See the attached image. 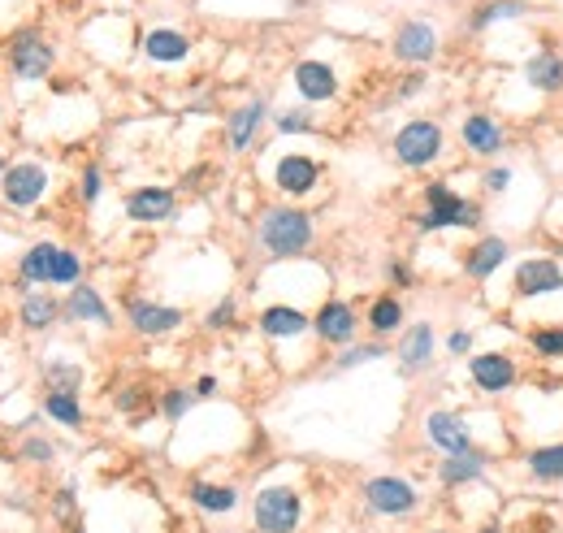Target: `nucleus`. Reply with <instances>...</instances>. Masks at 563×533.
Returning <instances> with one entry per match:
<instances>
[{
  "label": "nucleus",
  "mask_w": 563,
  "mask_h": 533,
  "mask_svg": "<svg viewBox=\"0 0 563 533\" xmlns=\"http://www.w3.org/2000/svg\"><path fill=\"white\" fill-rule=\"evenodd\" d=\"M143 52H148V61H156V66H174V61H186L191 39L178 27H152L143 35Z\"/></svg>",
  "instance_id": "obj_8"
},
{
  "label": "nucleus",
  "mask_w": 563,
  "mask_h": 533,
  "mask_svg": "<svg viewBox=\"0 0 563 533\" xmlns=\"http://www.w3.org/2000/svg\"><path fill=\"white\" fill-rule=\"evenodd\" d=\"M398 321H403V308H398V300H377L373 304V313H368V325L377 334H390V330H398Z\"/></svg>",
  "instance_id": "obj_32"
},
{
  "label": "nucleus",
  "mask_w": 563,
  "mask_h": 533,
  "mask_svg": "<svg viewBox=\"0 0 563 533\" xmlns=\"http://www.w3.org/2000/svg\"><path fill=\"white\" fill-rule=\"evenodd\" d=\"M529 83L542 87V91H559L563 87V61L555 52H537L529 61Z\"/></svg>",
  "instance_id": "obj_27"
},
{
  "label": "nucleus",
  "mask_w": 563,
  "mask_h": 533,
  "mask_svg": "<svg viewBox=\"0 0 563 533\" xmlns=\"http://www.w3.org/2000/svg\"><path fill=\"white\" fill-rule=\"evenodd\" d=\"M425 200H430V213L420 217L425 230H438V226H477L481 221L477 208L468 200H460L455 191H447L442 183H433L430 191H425Z\"/></svg>",
  "instance_id": "obj_5"
},
{
  "label": "nucleus",
  "mask_w": 563,
  "mask_h": 533,
  "mask_svg": "<svg viewBox=\"0 0 563 533\" xmlns=\"http://www.w3.org/2000/svg\"><path fill=\"white\" fill-rule=\"evenodd\" d=\"M217 390V378H199L196 382V395H213Z\"/></svg>",
  "instance_id": "obj_44"
},
{
  "label": "nucleus",
  "mask_w": 563,
  "mask_h": 533,
  "mask_svg": "<svg viewBox=\"0 0 563 533\" xmlns=\"http://www.w3.org/2000/svg\"><path fill=\"white\" fill-rule=\"evenodd\" d=\"M533 347H537V356H563V330L533 334Z\"/></svg>",
  "instance_id": "obj_35"
},
{
  "label": "nucleus",
  "mask_w": 563,
  "mask_h": 533,
  "mask_svg": "<svg viewBox=\"0 0 563 533\" xmlns=\"http://www.w3.org/2000/svg\"><path fill=\"white\" fill-rule=\"evenodd\" d=\"M52 256H57V248L52 243H35L27 256H22V265H17V282L22 286H39L52 278Z\"/></svg>",
  "instance_id": "obj_22"
},
{
  "label": "nucleus",
  "mask_w": 563,
  "mask_h": 533,
  "mask_svg": "<svg viewBox=\"0 0 563 533\" xmlns=\"http://www.w3.org/2000/svg\"><path fill=\"white\" fill-rule=\"evenodd\" d=\"M260 330H265L269 338H291V334H303V330H308V317H303L299 308L273 304V308H265V313H260Z\"/></svg>",
  "instance_id": "obj_21"
},
{
  "label": "nucleus",
  "mask_w": 563,
  "mask_h": 533,
  "mask_svg": "<svg viewBox=\"0 0 563 533\" xmlns=\"http://www.w3.org/2000/svg\"><path fill=\"white\" fill-rule=\"evenodd\" d=\"M438 152H442V126L438 122H408L395 134V156L403 165L420 169V165H430Z\"/></svg>",
  "instance_id": "obj_3"
},
{
  "label": "nucleus",
  "mask_w": 563,
  "mask_h": 533,
  "mask_svg": "<svg viewBox=\"0 0 563 533\" xmlns=\"http://www.w3.org/2000/svg\"><path fill=\"white\" fill-rule=\"evenodd\" d=\"M0 187H5V204L9 208H31V204L44 200V191H48V174L31 161H22V165H9L0 174Z\"/></svg>",
  "instance_id": "obj_6"
},
{
  "label": "nucleus",
  "mask_w": 563,
  "mask_h": 533,
  "mask_svg": "<svg viewBox=\"0 0 563 533\" xmlns=\"http://www.w3.org/2000/svg\"><path fill=\"white\" fill-rule=\"evenodd\" d=\"M525 9H529L525 0H494V5H485V9L473 17V27H477V31H485V27H494V22H503V17H520Z\"/></svg>",
  "instance_id": "obj_30"
},
{
  "label": "nucleus",
  "mask_w": 563,
  "mask_h": 533,
  "mask_svg": "<svg viewBox=\"0 0 563 533\" xmlns=\"http://www.w3.org/2000/svg\"><path fill=\"white\" fill-rule=\"evenodd\" d=\"M17 317H22L27 330H48L52 321L61 317V304L52 300V295H44V291H31V295L22 300V313H17Z\"/></svg>",
  "instance_id": "obj_23"
},
{
  "label": "nucleus",
  "mask_w": 563,
  "mask_h": 533,
  "mask_svg": "<svg viewBox=\"0 0 563 533\" xmlns=\"http://www.w3.org/2000/svg\"><path fill=\"white\" fill-rule=\"evenodd\" d=\"M503 261H507V243H503V239H485V243H477V251L468 256V278H490Z\"/></svg>",
  "instance_id": "obj_24"
},
{
  "label": "nucleus",
  "mask_w": 563,
  "mask_h": 533,
  "mask_svg": "<svg viewBox=\"0 0 563 533\" xmlns=\"http://www.w3.org/2000/svg\"><path fill=\"white\" fill-rule=\"evenodd\" d=\"M186 408H191V395H186V390H174V395L165 400V417H169V421H178Z\"/></svg>",
  "instance_id": "obj_37"
},
{
  "label": "nucleus",
  "mask_w": 563,
  "mask_h": 533,
  "mask_svg": "<svg viewBox=\"0 0 563 533\" xmlns=\"http://www.w3.org/2000/svg\"><path fill=\"white\" fill-rule=\"evenodd\" d=\"M260 122H265V101H248L239 104L230 113V126H226V139H230L234 152H248L256 131H260Z\"/></svg>",
  "instance_id": "obj_14"
},
{
  "label": "nucleus",
  "mask_w": 563,
  "mask_h": 533,
  "mask_svg": "<svg viewBox=\"0 0 563 533\" xmlns=\"http://www.w3.org/2000/svg\"><path fill=\"white\" fill-rule=\"evenodd\" d=\"M433 52H438V31H433V22H425V17H412V22H403V27L395 31V57L398 61L420 66V61H430Z\"/></svg>",
  "instance_id": "obj_7"
},
{
  "label": "nucleus",
  "mask_w": 563,
  "mask_h": 533,
  "mask_svg": "<svg viewBox=\"0 0 563 533\" xmlns=\"http://www.w3.org/2000/svg\"><path fill=\"white\" fill-rule=\"evenodd\" d=\"M126 213H131V221H165L174 213V196L165 187H139L126 200Z\"/></svg>",
  "instance_id": "obj_16"
},
{
  "label": "nucleus",
  "mask_w": 563,
  "mask_h": 533,
  "mask_svg": "<svg viewBox=\"0 0 563 533\" xmlns=\"http://www.w3.org/2000/svg\"><path fill=\"white\" fill-rule=\"evenodd\" d=\"M468 343H473V338H468L464 330H460V334H451V351H460V356H464V351H468Z\"/></svg>",
  "instance_id": "obj_43"
},
{
  "label": "nucleus",
  "mask_w": 563,
  "mask_h": 533,
  "mask_svg": "<svg viewBox=\"0 0 563 533\" xmlns=\"http://www.w3.org/2000/svg\"><path fill=\"white\" fill-rule=\"evenodd\" d=\"M295 87L303 101H330L334 91H338V74H334V66H325V61H299L295 66Z\"/></svg>",
  "instance_id": "obj_9"
},
{
  "label": "nucleus",
  "mask_w": 563,
  "mask_h": 533,
  "mask_svg": "<svg viewBox=\"0 0 563 533\" xmlns=\"http://www.w3.org/2000/svg\"><path fill=\"white\" fill-rule=\"evenodd\" d=\"M381 356H386V347H377V343H373V347H356V351H347V356H343L338 365L351 368V365H365V360H381Z\"/></svg>",
  "instance_id": "obj_36"
},
{
  "label": "nucleus",
  "mask_w": 563,
  "mask_h": 533,
  "mask_svg": "<svg viewBox=\"0 0 563 533\" xmlns=\"http://www.w3.org/2000/svg\"><path fill=\"white\" fill-rule=\"evenodd\" d=\"M0 174H5V161H0Z\"/></svg>",
  "instance_id": "obj_45"
},
{
  "label": "nucleus",
  "mask_w": 563,
  "mask_h": 533,
  "mask_svg": "<svg viewBox=\"0 0 563 533\" xmlns=\"http://www.w3.org/2000/svg\"><path fill=\"white\" fill-rule=\"evenodd\" d=\"M529 468L537 477H563V447H542L529 455Z\"/></svg>",
  "instance_id": "obj_33"
},
{
  "label": "nucleus",
  "mask_w": 563,
  "mask_h": 533,
  "mask_svg": "<svg viewBox=\"0 0 563 533\" xmlns=\"http://www.w3.org/2000/svg\"><path fill=\"white\" fill-rule=\"evenodd\" d=\"M398 356H403V365L408 368L430 365V356H433V330L430 325H412L408 338H403V347H398Z\"/></svg>",
  "instance_id": "obj_26"
},
{
  "label": "nucleus",
  "mask_w": 563,
  "mask_h": 533,
  "mask_svg": "<svg viewBox=\"0 0 563 533\" xmlns=\"http://www.w3.org/2000/svg\"><path fill=\"white\" fill-rule=\"evenodd\" d=\"M563 286V269L555 261H525L515 269V291L520 295H542V291H559Z\"/></svg>",
  "instance_id": "obj_12"
},
{
  "label": "nucleus",
  "mask_w": 563,
  "mask_h": 533,
  "mask_svg": "<svg viewBox=\"0 0 563 533\" xmlns=\"http://www.w3.org/2000/svg\"><path fill=\"white\" fill-rule=\"evenodd\" d=\"M22 451H27V460H52V451H57V447H52V442H39V438H35V442H27Z\"/></svg>",
  "instance_id": "obj_40"
},
{
  "label": "nucleus",
  "mask_w": 563,
  "mask_h": 533,
  "mask_svg": "<svg viewBox=\"0 0 563 533\" xmlns=\"http://www.w3.org/2000/svg\"><path fill=\"white\" fill-rule=\"evenodd\" d=\"M468 373H473V382H477L481 390H507V386L515 382V365L507 356H498V351L477 356V360L468 365Z\"/></svg>",
  "instance_id": "obj_15"
},
{
  "label": "nucleus",
  "mask_w": 563,
  "mask_h": 533,
  "mask_svg": "<svg viewBox=\"0 0 563 533\" xmlns=\"http://www.w3.org/2000/svg\"><path fill=\"white\" fill-rule=\"evenodd\" d=\"M316 330L325 343H347L351 334H356V313H351L347 304H325L321 313H316Z\"/></svg>",
  "instance_id": "obj_18"
},
{
  "label": "nucleus",
  "mask_w": 563,
  "mask_h": 533,
  "mask_svg": "<svg viewBox=\"0 0 563 533\" xmlns=\"http://www.w3.org/2000/svg\"><path fill=\"white\" fill-rule=\"evenodd\" d=\"M100 196V169H87L83 174V200H96Z\"/></svg>",
  "instance_id": "obj_41"
},
{
  "label": "nucleus",
  "mask_w": 563,
  "mask_h": 533,
  "mask_svg": "<svg viewBox=\"0 0 563 533\" xmlns=\"http://www.w3.org/2000/svg\"><path fill=\"white\" fill-rule=\"evenodd\" d=\"M66 317H74V321H96V325H109V308H104V300H100L91 286H69V300H66V308H61Z\"/></svg>",
  "instance_id": "obj_20"
},
{
  "label": "nucleus",
  "mask_w": 563,
  "mask_h": 533,
  "mask_svg": "<svg viewBox=\"0 0 563 533\" xmlns=\"http://www.w3.org/2000/svg\"><path fill=\"white\" fill-rule=\"evenodd\" d=\"M481 464H485V460H481L477 451H468V455H451L447 464H442V482H447V485L473 482V477L481 473Z\"/></svg>",
  "instance_id": "obj_28"
},
{
  "label": "nucleus",
  "mask_w": 563,
  "mask_h": 533,
  "mask_svg": "<svg viewBox=\"0 0 563 533\" xmlns=\"http://www.w3.org/2000/svg\"><path fill=\"white\" fill-rule=\"evenodd\" d=\"M485 533H498V529H485Z\"/></svg>",
  "instance_id": "obj_46"
},
{
  "label": "nucleus",
  "mask_w": 563,
  "mask_h": 533,
  "mask_svg": "<svg viewBox=\"0 0 563 533\" xmlns=\"http://www.w3.org/2000/svg\"><path fill=\"white\" fill-rule=\"evenodd\" d=\"M230 321H234V300H221V304H217V308H213V317H208V325H213V330H217V325H230Z\"/></svg>",
  "instance_id": "obj_39"
},
{
  "label": "nucleus",
  "mask_w": 563,
  "mask_h": 533,
  "mask_svg": "<svg viewBox=\"0 0 563 533\" xmlns=\"http://www.w3.org/2000/svg\"><path fill=\"white\" fill-rule=\"evenodd\" d=\"M79 278H83V261L74 256V251L57 248V256H52V286H79Z\"/></svg>",
  "instance_id": "obj_29"
},
{
  "label": "nucleus",
  "mask_w": 563,
  "mask_h": 533,
  "mask_svg": "<svg viewBox=\"0 0 563 533\" xmlns=\"http://www.w3.org/2000/svg\"><path fill=\"white\" fill-rule=\"evenodd\" d=\"M44 412H48L52 421L69 425V430L83 425V408H79V395H74V390H48V395H44Z\"/></svg>",
  "instance_id": "obj_25"
},
{
  "label": "nucleus",
  "mask_w": 563,
  "mask_h": 533,
  "mask_svg": "<svg viewBox=\"0 0 563 533\" xmlns=\"http://www.w3.org/2000/svg\"><path fill=\"white\" fill-rule=\"evenodd\" d=\"M256 525L265 533H295L299 525V499L286 485H269L256 495Z\"/></svg>",
  "instance_id": "obj_4"
},
{
  "label": "nucleus",
  "mask_w": 563,
  "mask_h": 533,
  "mask_svg": "<svg viewBox=\"0 0 563 533\" xmlns=\"http://www.w3.org/2000/svg\"><path fill=\"white\" fill-rule=\"evenodd\" d=\"M464 144L477 152V156H494L507 139H503V131H498V122H490L485 113H473L464 122Z\"/></svg>",
  "instance_id": "obj_19"
},
{
  "label": "nucleus",
  "mask_w": 563,
  "mask_h": 533,
  "mask_svg": "<svg viewBox=\"0 0 563 533\" xmlns=\"http://www.w3.org/2000/svg\"><path fill=\"white\" fill-rule=\"evenodd\" d=\"M278 126H282V131L295 134V131H308L313 122H308V113H282V117H278Z\"/></svg>",
  "instance_id": "obj_38"
},
{
  "label": "nucleus",
  "mask_w": 563,
  "mask_h": 533,
  "mask_svg": "<svg viewBox=\"0 0 563 533\" xmlns=\"http://www.w3.org/2000/svg\"><path fill=\"white\" fill-rule=\"evenodd\" d=\"M368 503L377 507V512H408V507H416V490L408 482H398V477H373V482L365 485Z\"/></svg>",
  "instance_id": "obj_10"
},
{
  "label": "nucleus",
  "mask_w": 563,
  "mask_h": 533,
  "mask_svg": "<svg viewBox=\"0 0 563 533\" xmlns=\"http://www.w3.org/2000/svg\"><path fill=\"white\" fill-rule=\"evenodd\" d=\"M313 243V217L299 208H269L260 217V248L269 256H299Z\"/></svg>",
  "instance_id": "obj_1"
},
{
  "label": "nucleus",
  "mask_w": 563,
  "mask_h": 533,
  "mask_svg": "<svg viewBox=\"0 0 563 533\" xmlns=\"http://www.w3.org/2000/svg\"><path fill=\"white\" fill-rule=\"evenodd\" d=\"M507 183H512V169H490V178H485V187H490V191H503Z\"/></svg>",
  "instance_id": "obj_42"
},
{
  "label": "nucleus",
  "mask_w": 563,
  "mask_h": 533,
  "mask_svg": "<svg viewBox=\"0 0 563 533\" xmlns=\"http://www.w3.org/2000/svg\"><path fill=\"white\" fill-rule=\"evenodd\" d=\"M52 66H57V52L39 31H17L9 39V69H14L22 83H35V79H48Z\"/></svg>",
  "instance_id": "obj_2"
},
{
  "label": "nucleus",
  "mask_w": 563,
  "mask_h": 533,
  "mask_svg": "<svg viewBox=\"0 0 563 533\" xmlns=\"http://www.w3.org/2000/svg\"><path fill=\"white\" fill-rule=\"evenodd\" d=\"M131 325L139 334H169V330L183 325V313H178V308H165V304L134 300L131 304Z\"/></svg>",
  "instance_id": "obj_13"
},
{
  "label": "nucleus",
  "mask_w": 563,
  "mask_h": 533,
  "mask_svg": "<svg viewBox=\"0 0 563 533\" xmlns=\"http://www.w3.org/2000/svg\"><path fill=\"white\" fill-rule=\"evenodd\" d=\"M316 161H308V156H282L278 161V187L286 191V196H303V191H313L316 187Z\"/></svg>",
  "instance_id": "obj_17"
},
{
  "label": "nucleus",
  "mask_w": 563,
  "mask_h": 533,
  "mask_svg": "<svg viewBox=\"0 0 563 533\" xmlns=\"http://www.w3.org/2000/svg\"><path fill=\"white\" fill-rule=\"evenodd\" d=\"M425 430H430L433 447H442L447 455H468V451H473V438H468V430L460 425V417H451V412H430Z\"/></svg>",
  "instance_id": "obj_11"
},
{
  "label": "nucleus",
  "mask_w": 563,
  "mask_h": 533,
  "mask_svg": "<svg viewBox=\"0 0 563 533\" xmlns=\"http://www.w3.org/2000/svg\"><path fill=\"white\" fill-rule=\"evenodd\" d=\"M191 499L204 507V512H230L234 507V490L230 485H196Z\"/></svg>",
  "instance_id": "obj_31"
},
{
  "label": "nucleus",
  "mask_w": 563,
  "mask_h": 533,
  "mask_svg": "<svg viewBox=\"0 0 563 533\" xmlns=\"http://www.w3.org/2000/svg\"><path fill=\"white\" fill-rule=\"evenodd\" d=\"M48 378L52 390H74V395H79V382H83V373L74 365H48Z\"/></svg>",
  "instance_id": "obj_34"
}]
</instances>
